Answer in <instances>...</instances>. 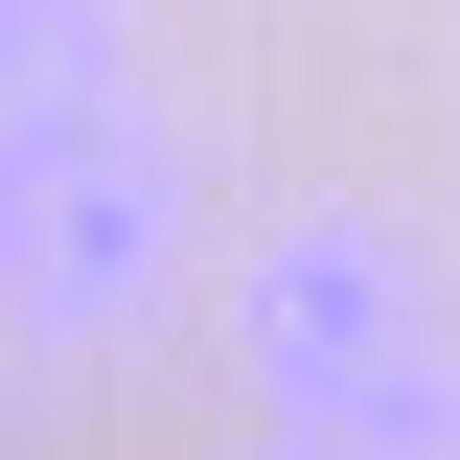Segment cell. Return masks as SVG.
<instances>
[{
    "label": "cell",
    "mask_w": 460,
    "mask_h": 460,
    "mask_svg": "<svg viewBox=\"0 0 460 460\" xmlns=\"http://www.w3.org/2000/svg\"><path fill=\"white\" fill-rule=\"evenodd\" d=\"M230 345L277 460H460V323L392 208H277L230 253Z\"/></svg>",
    "instance_id": "1"
},
{
    "label": "cell",
    "mask_w": 460,
    "mask_h": 460,
    "mask_svg": "<svg viewBox=\"0 0 460 460\" xmlns=\"http://www.w3.org/2000/svg\"><path fill=\"white\" fill-rule=\"evenodd\" d=\"M162 277H184V162L115 69V0H23V368L138 345Z\"/></svg>",
    "instance_id": "2"
}]
</instances>
